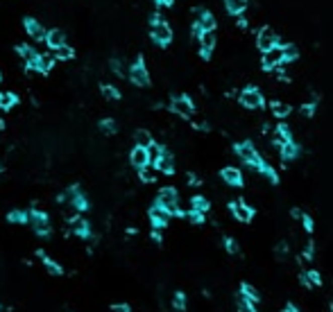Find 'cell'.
Wrapping results in <instances>:
<instances>
[{"instance_id":"cell-56","label":"cell","mask_w":333,"mask_h":312,"mask_svg":"<svg viewBox=\"0 0 333 312\" xmlns=\"http://www.w3.org/2000/svg\"><path fill=\"white\" fill-rule=\"evenodd\" d=\"M193 127H195V129H200V131H209V129H211L209 122H195Z\"/></svg>"},{"instance_id":"cell-4","label":"cell","mask_w":333,"mask_h":312,"mask_svg":"<svg viewBox=\"0 0 333 312\" xmlns=\"http://www.w3.org/2000/svg\"><path fill=\"white\" fill-rule=\"evenodd\" d=\"M279 45H283V41H281V36H279V32L274 30L272 25H261L259 30L254 32V48L259 50L261 54L263 52H268V50H274V48H279Z\"/></svg>"},{"instance_id":"cell-51","label":"cell","mask_w":333,"mask_h":312,"mask_svg":"<svg viewBox=\"0 0 333 312\" xmlns=\"http://www.w3.org/2000/svg\"><path fill=\"white\" fill-rule=\"evenodd\" d=\"M186 181H188V185H195V188H197V185H202V179L197 174H193V172H188V174H186Z\"/></svg>"},{"instance_id":"cell-18","label":"cell","mask_w":333,"mask_h":312,"mask_svg":"<svg viewBox=\"0 0 333 312\" xmlns=\"http://www.w3.org/2000/svg\"><path fill=\"white\" fill-rule=\"evenodd\" d=\"M197 43H200V57L204 59V61H209L211 54H213V50H215V45H218V36H215V32H204Z\"/></svg>"},{"instance_id":"cell-24","label":"cell","mask_w":333,"mask_h":312,"mask_svg":"<svg viewBox=\"0 0 333 312\" xmlns=\"http://www.w3.org/2000/svg\"><path fill=\"white\" fill-rule=\"evenodd\" d=\"M37 256L41 258L43 267H46V269L50 271L52 276H64V267H61V265H59V262H57V260H52V258L48 256V253L43 251V249H39V251H37Z\"/></svg>"},{"instance_id":"cell-30","label":"cell","mask_w":333,"mask_h":312,"mask_svg":"<svg viewBox=\"0 0 333 312\" xmlns=\"http://www.w3.org/2000/svg\"><path fill=\"white\" fill-rule=\"evenodd\" d=\"M222 247H224V251H227L229 256H240V244H238V240L233 238V235H224Z\"/></svg>"},{"instance_id":"cell-21","label":"cell","mask_w":333,"mask_h":312,"mask_svg":"<svg viewBox=\"0 0 333 312\" xmlns=\"http://www.w3.org/2000/svg\"><path fill=\"white\" fill-rule=\"evenodd\" d=\"M268 109H270V113H272V118H277V120H286V118H290V113L295 111V109H292L288 102H283V99H270Z\"/></svg>"},{"instance_id":"cell-46","label":"cell","mask_w":333,"mask_h":312,"mask_svg":"<svg viewBox=\"0 0 333 312\" xmlns=\"http://www.w3.org/2000/svg\"><path fill=\"white\" fill-rule=\"evenodd\" d=\"M306 274H308L310 283H313L315 287H322V283H324V280H322V274H319L317 269H308V271H306Z\"/></svg>"},{"instance_id":"cell-44","label":"cell","mask_w":333,"mask_h":312,"mask_svg":"<svg viewBox=\"0 0 333 312\" xmlns=\"http://www.w3.org/2000/svg\"><path fill=\"white\" fill-rule=\"evenodd\" d=\"M73 54H75V50L68 48V45H61V48L55 50V57L57 59H64V61H66V59H73Z\"/></svg>"},{"instance_id":"cell-41","label":"cell","mask_w":333,"mask_h":312,"mask_svg":"<svg viewBox=\"0 0 333 312\" xmlns=\"http://www.w3.org/2000/svg\"><path fill=\"white\" fill-rule=\"evenodd\" d=\"M301 260H306V262H313V258H315V242L313 240H308V242L304 244V251H301Z\"/></svg>"},{"instance_id":"cell-5","label":"cell","mask_w":333,"mask_h":312,"mask_svg":"<svg viewBox=\"0 0 333 312\" xmlns=\"http://www.w3.org/2000/svg\"><path fill=\"white\" fill-rule=\"evenodd\" d=\"M154 203H159L161 208H165V211L175 217H186V211L179 208V192H177V188H173V185L161 188L159 194H156V199H154Z\"/></svg>"},{"instance_id":"cell-39","label":"cell","mask_w":333,"mask_h":312,"mask_svg":"<svg viewBox=\"0 0 333 312\" xmlns=\"http://www.w3.org/2000/svg\"><path fill=\"white\" fill-rule=\"evenodd\" d=\"M186 217H188V222H191V224H195V226H202L206 222V213H202V211H188L186 213Z\"/></svg>"},{"instance_id":"cell-43","label":"cell","mask_w":333,"mask_h":312,"mask_svg":"<svg viewBox=\"0 0 333 312\" xmlns=\"http://www.w3.org/2000/svg\"><path fill=\"white\" fill-rule=\"evenodd\" d=\"M299 222H301V226H304V231H306V233H308V235H313V231H315V220H313V217H310L308 213H304Z\"/></svg>"},{"instance_id":"cell-28","label":"cell","mask_w":333,"mask_h":312,"mask_svg":"<svg viewBox=\"0 0 333 312\" xmlns=\"http://www.w3.org/2000/svg\"><path fill=\"white\" fill-rule=\"evenodd\" d=\"M240 294L249 298L252 303H256V305L261 303V292H259V289H256L252 283H247V280H242V283H240Z\"/></svg>"},{"instance_id":"cell-17","label":"cell","mask_w":333,"mask_h":312,"mask_svg":"<svg viewBox=\"0 0 333 312\" xmlns=\"http://www.w3.org/2000/svg\"><path fill=\"white\" fill-rule=\"evenodd\" d=\"M129 163H132L136 170H141V167H147L152 165V158H150V149L143 147V145H136V147L129 152Z\"/></svg>"},{"instance_id":"cell-33","label":"cell","mask_w":333,"mask_h":312,"mask_svg":"<svg viewBox=\"0 0 333 312\" xmlns=\"http://www.w3.org/2000/svg\"><path fill=\"white\" fill-rule=\"evenodd\" d=\"M299 113L306 118V120H313L315 113H317V102L315 99H308V102H301L299 104Z\"/></svg>"},{"instance_id":"cell-10","label":"cell","mask_w":333,"mask_h":312,"mask_svg":"<svg viewBox=\"0 0 333 312\" xmlns=\"http://www.w3.org/2000/svg\"><path fill=\"white\" fill-rule=\"evenodd\" d=\"M30 224H32L34 233H37L39 238H48V235L52 233L50 217H48L43 211H39V208H32V211H30Z\"/></svg>"},{"instance_id":"cell-58","label":"cell","mask_w":333,"mask_h":312,"mask_svg":"<svg viewBox=\"0 0 333 312\" xmlns=\"http://www.w3.org/2000/svg\"><path fill=\"white\" fill-rule=\"evenodd\" d=\"M0 312H3V305H0Z\"/></svg>"},{"instance_id":"cell-22","label":"cell","mask_w":333,"mask_h":312,"mask_svg":"<svg viewBox=\"0 0 333 312\" xmlns=\"http://www.w3.org/2000/svg\"><path fill=\"white\" fill-rule=\"evenodd\" d=\"M222 5H224V12H227L231 18H236L249 9L252 0H222Z\"/></svg>"},{"instance_id":"cell-60","label":"cell","mask_w":333,"mask_h":312,"mask_svg":"<svg viewBox=\"0 0 333 312\" xmlns=\"http://www.w3.org/2000/svg\"><path fill=\"white\" fill-rule=\"evenodd\" d=\"M0 170H3V167H0Z\"/></svg>"},{"instance_id":"cell-15","label":"cell","mask_w":333,"mask_h":312,"mask_svg":"<svg viewBox=\"0 0 333 312\" xmlns=\"http://www.w3.org/2000/svg\"><path fill=\"white\" fill-rule=\"evenodd\" d=\"M152 167H154L156 172H161V174L173 176V174H175V156H173V152H170L168 147H163L161 156L156 158L154 163H152Z\"/></svg>"},{"instance_id":"cell-37","label":"cell","mask_w":333,"mask_h":312,"mask_svg":"<svg viewBox=\"0 0 333 312\" xmlns=\"http://www.w3.org/2000/svg\"><path fill=\"white\" fill-rule=\"evenodd\" d=\"M134 140H136V145H143V147H150V145L154 143V138H152V134L147 129H136Z\"/></svg>"},{"instance_id":"cell-13","label":"cell","mask_w":333,"mask_h":312,"mask_svg":"<svg viewBox=\"0 0 333 312\" xmlns=\"http://www.w3.org/2000/svg\"><path fill=\"white\" fill-rule=\"evenodd\" d=\"M220 179H222L229 188H242V185H245V174H242V170L236 165H224L222 170H220Z\"/></svg>"},{"instance_id":"cell-32","label":"cell","mask_w":333,"mask_h":312,"mask_svg":"<svg viewBox=\"0 0 333 312\" xmlns=\"http://www.w3.org/2000/svg\"><path fill=\"white\" fill-rule=\"evenodd\" d=\"M173 307H175L177 312H186V307H188V296H186V292L177 289V292L173 294Z\"/></svg>"},{"instance_id":"cell-57","label":"cell","mask_w":333,"mask_h":312,"mask_svg":"<svg viewBox=\"0 0 333 312\" xmlns=\"http://www.w3.org/2000/svg\"><path fill=\"white\" fill-rule=\"evenodd\" d=\"M328 307H331V312H333V301H331V303H328Z\"/></svg>"},{"instance_id":"cell-35","label":"cell","mask_w":333,"mask_h":312,"mask_svg":"<svg viewBox=\"0 0 333 312\" xmlns=\"http://www.w3.org/2000/svg\"><path fill=\"white\" fill-rule=\"evenodd\" d=\"M16 102H19V97L14 93H10V90H3L0 93V111H10Z\"/></svg>"},{"instance_id":"cell-19","label":"cell","mask_w":333,"mask_h":312,"mask_svg":"<svg viewBox=\"0 0 333 312\" xmlns=\"http://www.w3.org/2000/svg\"><path fill=\"white\" fill-rule=\"evenodd\" d=\"M277 149H279V158H281V163L297 161V158L301 156V147H299V143H295V140H290V143L279 145Z\"/></svg>"},{"instance_id":"cell-26","label":"cell","mask_w":333,"mask_h":312,"mask_svg":"<svg viewBox=\"0 0 333 312\" xmlns=\"http://www.w3.org/2000/svg\"><path fill=\"white\" fill-rule=\"evenodd\" d=\"M70 224H73V233L77 235V238H91V226H89L87 220H82V217H70Z\"/></svg>"},{"instance_id":"cell-49","label":"cell","mask_w":333,"mask_h":312,"mask_svg":"<svg viewBox=\"0 0 333 312\" xmlns=\"http://www.w3.org/2000/svg\"><path fill=\"white\" fill-rule=\"evenodd\" d=\"M111 312H132L129 303H111Z\"/></svg>"},{"instance_id":"cell-6","label":"cell","mask_w":333,"mask_h":312,"mask_svg":"<svg viewBox=\"0 0 333 312\" xmlns=\"http://www.w3.org/2000/svg\"><path fill=\"white\" fill-rule=\"evenodd\" d=\"M229 213H231V217L236 222H240V224H252L256 217V208L252 206V203H247L245 199H231V201L227 203Z\"/></svg>"},{"instance_id":"cell-9","label":"cell","mask_w":333,"mask_h":312,"mask_svg":"<svg viewBox=\"0 0 333 312\" xmlns=\"http://www.w3.org/2000/svg\"><path fill=\"white\" fill-rule=\"evenodd\" d=\"M150 36L152 41H154V45H159V48H168L170 43H173V27L168 25V21H161V23H154V25H150Z\"/></svg>"},{"instance_id":"cell-14","label":"cell","mask_w":333,"mask_h":312,"mask_svg":"<svg viewBox=\"0 0 333 312\" xmlns=\"http://www.w3.org/2000/svg\"><path fill=\"white\" fill-rule=\"evenodd\" d=\"M290 140H295L292 127L288 125L286 120H279V122H277V127L272 129V145H274V147H279V145L290 143Z\"/></svg>"},{"instance_id":"cell-42","label":"cell","mask_w":333,"mask_h":312,"mask_svg":"<svg viewBox=\"0 0 333 312\" xmlns=\"http://www.w3.org/2000/svg\"><path fill=\"white\" fill-rule=\"evenodd\" d=\"M152 170H154V167H152V165L141 167V170H138V176H141V181H143V183H154V179H156V176H154V172H152Z\"/></svg>"},{"instance_id":"cell-52","label":"cell","mask_w":333,"mask_h":312,"mask_svg":"<svg viewBox=\"0 0 333 312\" xmlns=\"http://www.w3.org/2000/svg\"><path fill=\"white\" fill-rule=\"evenodd\" d=\"M281 312H301V310L295 305V301H286V305L281 307Z\"/></svg>"},{"instance_id":"cell-20","label":"cell","mask_w":333,"mask_h":312,"mask_svg":"<svg viewBox=\"0 0 333 312\" xmlns=\"http://www.w3.org/2000/svg\"><path fill=\"white\" fill-rule=\"evenodd\" d=\"M16 52H19L21 57L28 61V70H39V57H41V54H39L32 45L21 43V45H16Z\"/></svg>"},{"instance_id":"cell-7","label":"cell","mask_w":333,"mask_h":312,"mask_svg":"<svg viewBox=\"0 0 333 312\" xmlns=\"http://www.w3.org/2000/svg\"><path fill=\"white\" fill-rule=\"evenodd\" d=\"M170 111H173L175 116L188 120V118L195 116V102H193V97L186 95V93L173 95V97H170Z\"/></svg>"},{"instance_id":"cell-54","label":"cell","mask_w":333,"mask_h":312,"mask_svg":"<svg viewBox=\"0 0 333 312\" xmlns=\"http://www.w3.org/2000/svg\"><path fill=\"white\" fill-rule=\"evenodd\" d=\"M150 238H152V240H154V242H156V244H161V242H163V238H161V231H159V229H152V233H150Z\"/></svg>"},{"instance_id":"cell-8","label":"cell","mask_w":333,"mask_h":312,"mask_svg":"<svg viewBox=\"0 0 333 312\" xmlns=\"http://www.w3.org/2000/svg\"><path fill=\"white\" fill-rule=\"evenodd\" d=\"M127 77L134 86H138V88L150 86V70H147V66H145V59L143 57L134 59V63L127 68Z\"/></svg>"},{"instance_id":"cell-23","label":"cell","mask_w":333,"mask_h":312,"mask_svg":"<svg viewBox=\"0 0 333 312\" xmlns=\"http://www.w3.org/2000/svg\"><path fill=\"white\" fill-rule=\"evenodd\" d=\"M281 48H283V66H292V63L299 61V57H301L299 45H295L292 41H288V43H283Z\"/></svg>"},{"instance_id":"cell-38","label":"cell","mask_w":333,"mask_h":312,"mask_svg":"<svg viewBox=\"0 0 333 312\" xmlns=\"http://www.w3.org/2000/svg\"><path fill=\"white\" fill-rule=\"evenodd\" d=\"M98 127H100V129L105 131L107 136H114L116 131H118V125H116V120H114V118H102V120H100V125H98Z\"/></svg>"},{"instance_id":"cell-53","label":"cell","mask_w":333,"mask_h":312,"mask_svg":"<svg viewBox=\"0 0 333 312\" xmlns=\"http://www.w3.org/2000/svg\"><path fill=\"white\" fill-rule=\"evenodd\" d=\"M154 5H156L159 9H165V7H173L175 0H154Z\"/></svg>"},{"instance_id":"cell-36","label":"cell","mask_w":333,"mask_h":312,"mask_svg":"<svg viewBox=\"0 0 333 312\" xmlns=\"http://www.w3.org/2000/svg\"><path fill=\"white\" fill-rule=\"evenodd\" d=\"M236 307H238V312H256V303H252L247 296H242L240 292H238V296H236Z\"/></svg>"},{"instance_id":"cell-27","label":"cell","mask_w":333,"mask_h":312,"mask_svg":"<svg viewBox=\"0 0 333 312\" xmlns=\"http://www.w3.org/2000/svg\"><path fill=\"white\" fill-rule=\"evenodd\" d=\"M46 43H48V48H52V50L61 48V45H66V34L61 30H50L46 36Z\"/></svg>"},{"instance_id":"cell-50","label":"cell","mask_w":333,"mask_h":312,"mask_svg":"<svg viewBox=\"0 0 333 312\" xmlns=\"http://www.w3.org/2000/svg\"><path fill=\"white\" fill-rule=\"evenodd\" d=\"M274 251H277V256H279V258H286V256H288V251H290V247H288V242H279Z\"/></svg>"},{"instance_id":"cell-55","label":"cell","mask_w":333,"mask_h":312,"mask_svg":"<svg viewBox=\"0 0 333 312\" xmlns=\"http://www.w3.org/2000/svg\"><path fill=\"white\" fill-rule=\"evenodd\" d=\"M301 215H304V213H301V208H297V206L290 208V217H292V220H301Z\"/></svg>"},{"instance_id":"cell-2","label":"cell","mask_w":333,"mask_h":312,"mask_svg":"<svg viewBox=\"0 0 333 312\" xmlns=\"http://www.w3.org/2000/svg\"><path fill=\"white\" fill-rule=\"evenodd\" d=\"M238 104H240L242 109H247V111H263V109L268 107L263 90H261V86H256V84H245L240 90H238Z\"/></svg>"},{"instance_id":"cell-1","label":"cell","mask_w":333,"mask_h":312,"mask_svg":"<svg viewBox=\"0 0 333 312\" xmlns=\"http://www.w3.org/2000/svg\"><path fill=\"white\" fill-rule=\"evenodd\" d=\"M233 154H236V156L240 158V161L245 163L247 167H252L254 172H259V174H263L265 167L270 165V163L265 161L263 156H261L259 147H256L252 140H240V143H233Z\"/></svg>"},{"instance_id":"cell-25","label":"cell","mask_w":333,"mask_h":312,"mask_svg":"<svg viewBox=\"0 0 333 312\" xmlns=\"http://www.w3.org/2000/svg\"><path fill=\"white\" fill-rule=\"evenodd\" d=\"M25 32H28L34 41H46V36H48V32L43 30V27L39 25V21H34V18H25Z\"/></svg>"},{"instance_id":"cell-40","label":"cell","mask_w":333,"mask_h":312,"mask_svg":"<svg viewBox=\"0 0 333 312\" xmlns=\"http://www.w3.org/2000/svg\"><path fill=\"white\" fill-rule=\"evenodd\" d=\"M100 90H102V95H105L107 99H114V102H116V99H120V90L116 88V86H111V84H102V86H100Z\"/></svg>"},{"instance_id":"cell-47","label":"cell","mask_w":333,"mask_h":312,"mask_svg":"<svg viewBox=\"0 0 333 312\" xmlns=\"http://www.w3.org/2000/svg\"><path fill=\"white\" fill-rule=\"evenodd\" d=\"M233 25H236L240 32H245L247 27H249V18H247L245 14H240V16H236V18H233Z\"/></svg>"},{"instance_id":"cell-12","label":"cell","mask_w":333,"mask_h":312,"mask_svg":"<svg viewBox=\"0 0 333 312\" xmlns=\"http://www.w3.org/2000/svg\"><path fill=\"white\" fill-rule=\"evenodd\" d=\"M66 197H68V203H70V206H73L77 213H87V211H89V199H87V194L82 192V188H79L77 183L70 185L68 192L61 194L59 199H66Z\"/></svg>"},{"instance_id":"cell-48","label":"cell","mask_w":333,"mask_h":312,"mask_svg":"<svg viewBox=\"0 0 333 312\" xmlns=\"http://www.w3.org/2000/svg\"><path fill=\"white\" fill-rule=\"evenodd\" d=\"M297 278H299V285L304 289H313L315 287V285L310 283V278H308V274H306V271H299V276H297Z\"/></svg>"},{"instance_id":"cell-16","label":"cell","mask_w":333,"mask_h":312,"mask_svg":"<svg viewBox=\"0 0 333 312\" xmlns=\"http://www.w3.org/2000/svg\"><path fill=\"white\" fill-rule=\"evenodd\" d=\"M147 217H150V224H152V229H165L168 226V222H170V213L165 211V208H161L159 203H154V206L147 211Z\"/></svg>"},{"instance_id":"cell-11","label":"cell","mask_w":333,"mask_h":312,"mask_svg":"<svg viewBox=\"0 0 333 312\" xmlns=\"http://www.w3.org/2000/svg\"><path fill=\"white\" fill-rule=\"evenodd\" d=\"M279 66H283V48L281 45L261 54V70L263 72H274Z\"/></svg>"},{"instance_id":"cell-29","label":"cell","mask_w":333,"mask_h":312,"mask_svg":"<svg viewBox=\"0 0 333 312\" xmlns=\"http://www.w3.org/2000/svg\"><path fill=\"white\" fill-rule=\"evenodd\" d=\"M191 208H193V211L209 213L211 211V201L204 197V194H193V197H191Z\"/></svg>"},{"instance_id":"cell-45","label":"cell","mask_w":333,"mask_h":312,"mask_svg":"<svg viewBox=\"0 0 333 312\" xmlns=\"http://www.w3.org/2000/svg\"><path fill=\"white\" fill-rule=\"evenodd\" d=\"M109 68L116 72L118 77H123L125 75V66H123V61H120L118 57H111V61H109Z\"/></svg>"},{"instance_id":"cell-3","label":"cell","mask_w":333,"mask_h":312,"mask_svg":"<svg viewBox=\"0 0 333 312\" xmlns=\"http://www.w3.org/2000/svg\"><path fill=\"white\" fill-rule=\"evenodd\" d=\"M193 14H195V21H193V25H191V39L200 41V36L204 34V32H215L218 18H215V14L211 12V9L197 7V9H193Z\"/></svg>"},{"instance_id":"cell-59","label":"cell","mask_w":333,"mask_h":312,"mask_svg":"<svg viewBox=\"0 0 333 312\" xmlns=\"http://www.w3.org/2000/svg\"><path fill=\"white\" fill-rule=\"evenodd\" d=\"M0 79H3V75H0Z\"/></svg>"},{"instance_id":"cell-34","label":"cell","mask_w":333,"mask_h":312,"mask_svg":"<svg viewBox=\"0 0 333 312\" xmlns=\"http://www.w3.org/2000/svg\"><path fill=\"white\" fill-rule=\"evenodd\" d=\"M7 222H12V224H28L30 211H10L7 213Z\"/></svg>"},{"instance_id":"cell-31","label":"cell","mask_w":333,"mask_h":312,"mask_svg":"<svg viewBox=\"0 0 333 312\" xmlns=\"http://www.w3.org/2000/svg\"><path fill=\"white\" fill-rule=\"evenodd\" d=\"M55 63H57L55 54H50V52L41 54V57H39V72H50L52 68H55Z\"/></svg>"}]
</instances>
